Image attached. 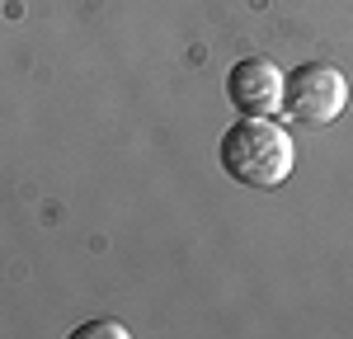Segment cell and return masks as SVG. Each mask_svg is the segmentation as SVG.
<instances>
[{"label":"cell","mask_w":353,"mask_h":339,"mask_svg":"<svg viewBox=\"0 0 353 339\" xmlns=\"http://www.w3.org/2000/svg\"><path fill=\"white\" fill-rule=\"evenodd\" d=\"M217 156H221V170L245 189H278L297 165L292 137L269 118H241L221 137Z\"/></svg>","instance_id":"obj_1"},{"label":"cell","mask_w":353,"mask_h":339,"mask_svg":"<svg viewBox=\"0 0 353 339\" xmlns=\"http://www.w3.org/2000/svg\"><path fill=\"white\" fill-rule=\"evenodd\" d=\"M76 339H128V330L118 320H90V325L76 330Z\"/></svg>","instance_id":"obj_4"},{"label":"cell","mask_w":353,"mask_h":339,"mask_svg":"<svg viewBox=\"0 0 353 339\" xmlns=\"http://www.w3.org/2000/svg\"><path fill=\"white\" fill-rule=\"evenodd\" d=\"M344 104H349V81L330 61H306V66L292 71V81L283 85V109L297 123H311V127L334 123L344 113Z\"/></svg>","instance_id":"obj_2"},{"label":"cell","mask_w":353,"mask_h":339,"mask_svg":"<svg viewBox=\"0 0 353 339\" xmlns=\"http://www.w3.org/2000/svg\"><path fill=\"white\" fill-rule=\"evenodd\" d=\"M283 85H288V76L273 61L245 56V61L231 66V76H226V94H231V104L245 118H269V113L283 109Z\"/></svg>","instance_id":"obj_3"}]
</instances>
